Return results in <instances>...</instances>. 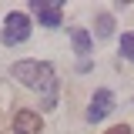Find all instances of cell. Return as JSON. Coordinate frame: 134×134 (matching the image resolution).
<instances>
[{"mask_svg":"<svg viewBox=\"0 0 134 134\" xmlns=\"http://www.w3.org/2000/svg\"><path fill=\"white\" fill-rule=\"evenodd\" d=\"M10 74H14V81H20L24 87L40 91V94H44V104L54 107L57 81H54V67H50L47 60H17V64L10 67Z\"/></svg>","mask_w":134,"mask_h":134,"instance_id":"1","label":"cell"},{"mask_svg":"<svg viewBox=\"0 0 134 134\" xmlns=\"http://www.w3.org/2000/svg\"><path fill=\"white\" fill-rule=\"evenodd\" d=\"M27 37H30V17L20 14V10L7 14V20H3V44L14 47V44H24Z\"/></svg>","mask_w":134,"mask_h":134,"instance_id":"2","label":"cell"},{"mask_svg":"<svg viewBox=\"0 0 134 134\" xmlns=\"http://www.w3.org/2000/svg\"><path fill=\"white\" fill-rule=\"evenodd\" d=\"M30 10L40 17L44 27H60V3L57 0H34Z\"/></svg>","mask_w":134,"mask_h":134,"instance_id":"3","label":"cell"},{"mask_svg":"<svg viewBox=\"0 0 134 134\" xmlns=\"http://www.w3.org/2000/svg\"><path fill=\"white\" fill-rule=\"evenodd\" d=\"M111 111H114V94L111 91H97L91 97V107H87V121H104Z\"/></svg>","mask_w":134,"mask_h":134,"instance_id":"4","label":"cell"},{"mask_svg":"<svg viewBox=\"0 0 134 134\" xmlns=\"http://www.w3.org/2000/svg\"><path fill=\"white\" fill-rule=\"evenodd\" d=\"M44 124H40V114L34 111H17L14 114V134H40Z\"/></svg>","mask_w":134,"mask_h":134,"instance_id":"5","label":"cell"},{"mask_svg":"<svg viewBox=\"0 0 134 134\" xmlns=\"http://www.w3.org/2000/svg\"><path fill=\"white\" fill-rule=\"evenodd\" d=\"M74 47H77V54H91V34L87 30H74Z\"/></svg>","mask_w":134,"mask_h":134,"instance_id":"6","label":"cell"},{"mask_svg":"<svg viewBox=\"0 0 134 134\" xmlns=\"http://www.w3.org/2000/svg\"><path fill=\"white\" fill-rule=\"evenodd\" d=\"M111 30H114V17H111V14H100L97 17V37H111Z\"/></svg>","mask_w":134,"mask_h":134,"instance_id":"7","label":"cell"},{"mask_svg":"<svg viewBox=\"0 0 134 134\" xmlns=\"http://www.w3.org/2000/svg\"><path fill=\"white\" fill-rule=\"evenodd\" d=\"M121 54H124L127 60H134V34H124V37H121Z\"/></svg>","mask_w":134,"mask_h":134,"instance_id":"8","label":"cell"},{"mask_svg":"<svg viewBox=\"0 0 134 134\" xmlns=\"http://www.w3.org/2000/svg\"><path fill=\"white\" fill-rule=\"evenodd\" d=\"M107 134H134V131H131V127H127V124H117V127H111V131H107Z\"/></svg>","mask_w":134,"mask_h":134,"instance_id":"9","label":"cell"}]
</instances>
